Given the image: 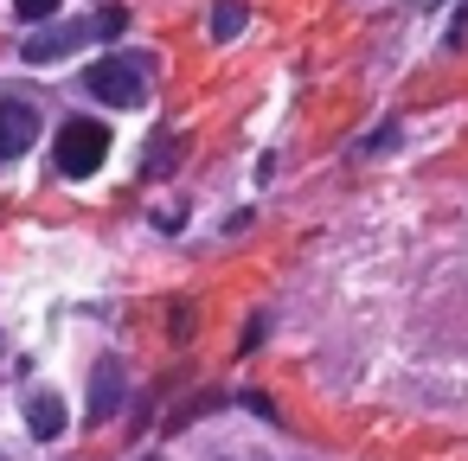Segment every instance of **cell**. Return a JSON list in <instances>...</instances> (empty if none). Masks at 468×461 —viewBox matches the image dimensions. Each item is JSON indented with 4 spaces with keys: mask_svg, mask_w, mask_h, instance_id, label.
I'll return each instance as SVG.
<instances>
[{
    "mask_svg": "<svg viewBox=\"0 0 468 461\" xmlns=\"http://www.w3.org/2000/svg\"><path fill=\"white\" fill-rule=\"evenodd\" d=\"M103 154H110V129L97 116H71L58 129V173L65 180H90L103 167Z\"/></svg>",
    "mask_w": 468,
    "mask_h": 461,
    "instance_id": "1",
    "label": "cell"
},
{
    "mask_svg": "<svg viewBox=\"0 0 468 461\" xmlns=\"http://www.w3.org/2000/svg\"><path fill=\"white\" fill-rule=\"evenodd\" d=\"M84 90H90L97 103H110V110H142V103H148V84H142V71H135L129 58H97V65L84 71Z\"/></svg>",
    "mask_w": 468,
    "mask_h": 461,
    "instance_id": "2",
    "label": "cell"
},
{
    "mask_svg": "<svg viewBox=\"0 0 468 461\" xmlns=\"http://www.w3.org/2000/svg\"><path fill=\"white\" fill-rule=\"evenodd\" d=\"M33 135H39V110H33L27 97H0V161L27 154Z\"/></svg>",
    "mask_w": 468,
    "mask_h": 461,
    "instance_id": "3",
    "label": "cell"
},
{
    "mask_svg": "<svg viewBox=\"0 0 468 461\" xmlns=\"http://www.w3.org/2000/svg\"><path fill=\"white\" fill-rule=\"evenodd\" d=\"M84 39H90V26H78V20H71V26H46V33H33V39L20 46V58H27V65H52V58H65V52L84 46Z\"/></svg>",
    "mask_w": 468,
    "mask_h": 461,
    "instance_id": "4",
    "label": "cell"
},
{
    "mask_svg": "<svg viewBox=\"0 0 468 461\" xmlns=\"http://www.w3.org/2000/svg\"><path fill=\"white\" fill-rule=\"evenodd\" d=\"M122 410V365L116 359H97L90 365V423H110Z\"/></svg>",
    "mask_w": 468,
    "mask_h": 461,
    "instance_id": "5",
    "label": "cell"
},
{
    "mask_svg": "<svg viewBox=\"0 0 468 461\" xmlns=\"http://www.w3.org/2000/svg\"><path fill=\"white\" fill-rule=\"evenodd\" d=\"M27 429H33L39 442H58V435H65V403H58L52 391H39V397L27 403Z\"/></svg>",
    "mask_w": 468,
    "mask_h": 461,
    "instance_id": "6",
    "label": "cell"
},
{
    "mask_svg": "<svg viewBox=\"0 0 468 461\" xmlns=\"http://www.w3.org/2000/svg\"><path fill=\"white\" fill-rule=\"evenodd\" d=\"M244 20H250V14H244V0H218L206 26H212V39H238V33H244Z\"/></svg>",
    "mask_w": 468,
    "mask_h": 461,
    "instance_id": "7",
    "label": "cell"
},
{
    "mask_svg": "<svg viewBox=\"0 0 468 461\" xmlns=\"http://www.w3.org/2000/svg\"><path fill=\"white\" fill-rule=\"evenodd\" d=\"M14 14H20V20H33V26H46V20L58 14V0H14Z\"/></svg>",
    "mask_w": 468,
    "mask_h": 461,
    "instance_id": "8",
    "label": "cell"
},
{
    "mask_svg": "<svg viewBox=\"0 0 468 461\" xmlns=\"http://www.w3.org/2000/svg\"><path fill=\"white\" fill-rule=\"evenodd\" d=\"M122 20H129V14H116V7H103V14H97V26H90V33H103V39H116V33H122Z\"/></svg>",
    "mask_w": 468,
    "mask_h": 461,
    "instance_id": "9",
    "label": "cell"
}]
</instances>
